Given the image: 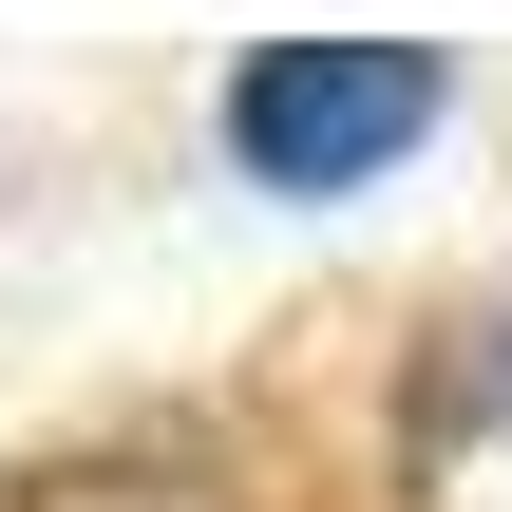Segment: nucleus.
Segmentation results:
<instances>
[{
  "mask_svg": "<svg viewBox=\"0 0 512 512\" xmlns=\"http://www.w3.org/2000/svg\"><path fill=\"white\" fill-rule=\"evenodd\" d=\"M437 38H247L228 57V95H209V133H228V171L247 190H285V209H323V190H361V171H399L418 133H437Z\"/></svg>",
  "mask_w": 512,
  "mask_h": 512,
  "instance_id": "1",
  "label": "nucleus"
},
{
  "mask_svg": "<svg viewBox=\"0 0 512 512\" xmlns=\"http://www.w3.org/2000/svg\"><path fill=\"white\" fill-rule=\"evenodd\" d=\"M437 437H512V304L456 342V361H437Z\"/></svg>",
  "mask_w": 512,
  "mask_h": 512,
  "instance_id": "2",
  "label": "nucleus"
}]
</instances>
